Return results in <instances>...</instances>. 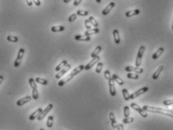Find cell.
I'll list each match as a JSON object with an SVG mask.
<instances>
[{
	"mask_svg": "<svg viewBox=\"0 0 173 130\" xmlns=\"http://www.w3.org/2000/svg\"><path fill=\"white\" fill-rule=\"evenodd\" d=\"M134 121V118L133 117H124V119L123 120V123L124 124H128V123H131Z\"/></svg>",
	"mask_w": 173,
	"mask_h": 130,
	"instance_id": "36",
	"label": "cell"
},
{
	"mask_svg": "<svg viewBox=\"0 0 173 130\" xmlns=\"http://www.w3.org/2000/svg\"><path fill=\"white\" fill-rule=\"evenodd\" d=\"M78 15H79V16H86V15H88V11H83V10H78L77 11V13H76Z\"/></svg>",
	"mask_w": 173,
	"mask_h": 130,
	"instance_id": "37",
	"label": "cell"
},
{
	"mask_svg": "<svg viewBox=\"0 0 173 130\" xmlns=\"http://www.w3.org/2000/svg\"><path fill=\"white\" fill-rule=\"evenodd\" d=\"M130 114V110L129 106L126 105L124 106V117H129Z\"/></svg>",
	"mask_w": 173,
	"mask_h": 130,
	"instance_id": "33",
	"label": "cell"
},
{
	"mask_svg": "<svg viewBox=\"0 0 173 130\" xmlns=\"http://www.w3.org/2000/svg\"><path fill=\"white\" fill-rule=\"evenodd\" d=\"M36 82L38 83V84H40L42 85H47V81L45 80V79H43V78H36Z\"/></svg>",
	"mask_w": 173,
	"mask_h": 130,
	"instance_id": "28",
	"label": "cell"
},
{
	"mask_svg": "<svg viewBox=\"0 0 173 130\" xmlns=\"http://www.w3.org/2000/svg\"><path fill=\"white\" fill-rule=\"evenodd\" d=\"M163 52H164V48L163 47H159V49L153 54L152 59L153 60H157L162 55V53H163Z\"/></svg>",
	"mask_w": 173,
	"mask_h": 130,
	"instance_id": "18",
	"label": "cell"
},
{
	"mask_svg": "<svg viewBox=\"0 0 173 130\" xmlns=\"http://www.w3.org/2000/svg\"><path fill=\"white\" fill-rule=\"evenodd\" d=\"M40 130H44V129H40Z\"/></svg>",
	"mask_w": 173,
	"mask_h": 130,
	"instance_id": "50",
	"label": "cell"
},
{
	"mask_svg": "<svg viewBox=\"0 0 173 130\" xmlns=\"http://www.w3.org/2000/svg\"><path fill=\"white\" fill-rule=\"evenodd\" d=\"M148 87H142V88L138 89L137 91H135V92H134L133 93L130 94V99H134L139 97V96H141L142 94H143V93L148 92Z\"/></svg>",
	"mask_w": 173,
	"mask_h": 130,
	"instance_id": "4",
	"label": "cell"
},
{
	"mask_svg": "<svg viewBox=\"0 0 173 130\" xmlns=\"http://www.w3.org/2000/svg\"><path fill=\"white\" fill-rule=\"evenodd\" d=\"M96 2L97 3H100V2H102V0H96Z\"/></svg>",
	"mask_w": 173,
	"mask_h": 130,
	"instance_id": "48",
	"label": "cell"
},
{
	"mask_svg": "<svg viewBox=\"0 0 173 130\" xmlns=\"http://www.w3.org/2000/svg\"><path fill=\"white\" fill-rule=\"evenodd\" d=\"M32 97L34 100H37L39 99V92L37 88L36 89H32Z\"/></svg>",
	"mask_w": 173,
	"mask_h": 130,
	"instance_id": "32",
	"label": "cell"
},
{
	"mask_svg": "<svg viewBox=\"0 0 173 130\" xmlns=\"http://www.w3.org/2000/svg\"><path fill=\"white\" fill-rule=\"evenodd\" d=\"M102 50V47L101 46H97L96 47V49L93 51V53H91V57L92 58H94V57H97V56H99V52Z\"/></svg>",
	"mask_w": 173,
	"mask_h": 130,
	"instance_id": "25",
	"label": "cell"
},
{
	"mask_svg": "<svg viewBox=\"0 0 173 130\" xmlns=\"http://www.w3.org/2000/svg\"><path fill=\"white\" fill-rule=\"evenodd\" d=\"M109 120L111 121V126L114 129H116L117 128L118 126V124L116 121V119H115V116L113 112H110L109 113Z\"/></svg>",
	"mask_w": 173,
	"mask_h": 130,
	"instance_id": "13",
	"label": "cell"
},
{
	"mask_svg": "<svg viewBox=\"0 0 173 130\" xmlns=\"http://www.w3.org/2000/svg\"><path fill=\"white\" fill-rule=\"evenodd\" d=\"M82 1H83V0H75L74 2H73V5H75V6L79 5V4H80Z\"/></svg>",
	"mask_w": 173,
	"mask_h": 130,
	"instance_id": "42",
	"label": "cell"
},
{
	"mask_svg": "<svg viewBox=\"0 0 173 130\" xmlns=\"http://www.w3.org/2000/svg\"><path fill=\"white\" fill-rule=\"evenodd\" d=\"M71 67H72V65H69V64H68V65L65 66V68H63L61 71H60L59 72H57V74H56V75H55V78H57V79H60L64 74H65L70 68H71Z\"/></svg>",
	"mask_w": 173,
	"mask_h": 130,
	"instance_id": "10",
	"label": "cell"
},
{
	"mask_svg": "<svg viewBox=\"0 0 173 130\" xmlns=\"http://www.w3.org/2000/svg\"><path fill=\"white\" fill-rule=\"evenodd\" d=\"M84 68H85V66L84 65H80L79 66H78V67H76L72 71V75H73V76H75V75H78L81 71H82L84 69Z\"/></svg>",
	"mask_w": 173,
	"mask_h": 130,
	"instance_id": "19",
	"label": "cell"
},
{
	"mask_svg": "<svg viewBox=\"0 0 173 130\" xmlns=\"http://www.w3.org/2000/svg\"><path fill=\"white\" fill-rule=\"evenodd\" d=\"M132 130H134V129H132Z\"/></svg>",
	"mask_w": 173,
	"mask_h": 130,
	"instance_id": "51",
	"label": "cell"
},
{
	"mask_svg": "<svg viewBox=\"0 0 173 130\" xmlns=\"http://www.w3.org/2000/svg\"><path fill=\"white\" fill-rule=\"evenodd\" d=\"M7 40L10 42H18L19 39L17 37V36H14V35H8L7 37Z\"/></svg>",
	"mask_w": 173,
	"mask_h": 130,
	"instance_id": "30",
	"label": "cell"
},
{
	"mask_svg": "<svg viewBox=\"0 0 173 130\" xmlns=\"http://www.w3.org/2000/svg\"><path fill=\"white\" fill-rule=\"evenodd\" d=\"M145 51V46H141L139 47V50L138 51V54H137V57H136V60H135V65L137 67H139L141 65V63H142V57L144 55V53Z\"/></svg>",
	"mask_w": 173,
	"mask_h": 130,
	"instance_id": "2",
	"label": "cell"
},
{
	"mask_svg": "<svg viewBox=\"0 0 173 130\" xmlns=\"http://www.w3.org/2000/svg\"><path fill=\"white\" fill-rule=\"evenodd\" d=\"M73 78H74V76H73L72 74H70V75H67L65 78H63V79H62V80H60V81L58 82V85H59L60 87L63 86L64 84H67L68 81H71Z\"/></svg>",
	"mask_w": 173,
	"mask_h": 130,
	"instance_id": "12",
	"label": "cell"
},
{
	"mask_svg": "<svg viewBox=\"0 0 173 130\" xmlns=\"http://www.w3.org/2000/svg\"><path fill=\"white\" fill-rule=\"evenodd\" d=\"M2 81H3V76H0V84H2Z\"/></svg>",
	"mask_w": 173,
	"mask_h": 130,
	"instance_id": "46",
	"label": "cell"
},
{
	"mask_svg": "<svg viewBox=\"0 0 173 130\" xmlns=\"http://www.w3.org/2000/svg\"><path fill=\"white\" fill-rule=\"evenodd\" d=\"M72 1H73V0H63V2H65V3H68V2H72ZM75 1V0H74Z\"/></svg>",
	"mask_w": 173,
	"mask_h": 130,
	"instance_id": "47",
	"label": "cell"
},
{
	"mask_svg": "<svg viewBox=\"0 0 173 130\" xmlns=\"http://www.w3.org/2000/svg\"><path fill=\"white\" fill-rule=\"evenodd\" d=\"M53 123H54V117L53 116L48 117L47 120V126L48 128H51L53 126Z\"/></svg>",
	"mask_w": 173,
	"mask_h": 130,
	"instance_id": "29",
	"label": "cell"
},
{
	"mask_svg": "<svg viewBox=\"0 0 173 130\" xmlns=\"http://www.w3.org/2000/svg\"><path fill=\"white\" fill-rule=\"evenodd\" d=\"M99 60H100V57H99V56H97V57H94V58H93V60H91V61L87 64V65H85V68H84V69L86 70V71H88V70H90L93 65H95L96 64H97L99 62Z\"/></svg>",
	"mask_w": 173,
	"mask_h": 130,
	"instance_id": "7",
	"label": "cell"
},
{
	"mask_svg": "<svg viewBox=\"0 0 173 130\" xmlns=\"http://www.w3.org/2000/svg\"><path fill=\"white\" fill-rule=\"evenodd\" d=\"M127 77L128 78H130V79H135V80H137V79H139V75H138V74H135V73H128L127 75Z\"/></svg>",
	"mask_w": 173,
	"mask_h": 130,
	"instance_id": "31",
	"label": "cell"
},
{
	"mask_svg": "<svg viewBox=\"0 0 173 130\" xmlns=\"http://www.w3.org/2000/svg\"><path fill=\"white\" fill-rule=\"evenodd\" d=\"M102 68H103V63H102L99 62V63H97L96 68V73H98V74H99V73L102 71Z\"/></svg>",
	"mask_w": 173,
	"mask_h": 130,
	"instance_id": "35",
	"label": "cell"
},
{
	"mask_svg": "<svg viewBox=\"0 0 173 130\" xmlns=\"http://www.w3.org/2000/svg\"><path fill=\"white\" fill-rule=\"evenodd\" d=\"M140 14V11L139 9H135V10H132V11H127L125 13V15L127 17H131L132 16H135V15H138Z\"/></svg>",
	"mask_w": 173,
	"mask_h": 130,
	"instance_id": "20",
	"label": "cell"
},
{
	"mask_svg": "<svg viewBox=\"0 0 173 130\" xmlns=\"http://www.w3.org/2000/svg\"><path fill=\"white\" fill-rule=\"evenodd\" d=\"M26 2L27 5L29 6H32V3H33V1L32 0H26Z\"/></svg>",
	"mask_w": 173,
	"mask_h": 130,
	"instance_id": "44",
	"label": "cell"
},
{
	"mask_svg": "<svg viewBox=\"0 0 173 130\" xmlns=\"http://www.w3.org/2000/svg\"><path fill=\"white\" fill-rule=\"evenodd\" d=\"M122 93H123L124 100L125 101H129L130 99V94L129 93L128 90L127 89H122Z\"/></svg>",
	"mask_w": 173,
	"mask_h": 130,
	"instance_id": "27",
	"label": "cell"
},
{
	"mask_svg": "<svg viewBox=\"0 0 173 130\" xmlns=\"http://www.w3.org/2000/svg\"><path fill=\"white\" fill-rule=\"evenodd\" d=\"M104 76L105 78L107 79V80H109L111 78V74H110V71L108 70H106L105 72H104Z\"/></svg>",
	"mask_w": 173,
	"mask_h": 130,
	"instance_id": "41",
	"label": "cell"
},
{
	"mask_svg": "<svg viewBox=\"0 0 173 130\" xmlns=\"http://www.w3.org/2000/svg\"><path fill=\"white\" fill-rule=\"evenodd\" d=\"M24 53H25V50L23 48H21L18 51V57H17V59L15 60V62L14 63V67H18L19 65H21L22 61V59L24 56Z\"/></svg>",
	"mask_w": 173,
	"mask_h": 130,
	"instance_id": "5",
	"label": "cell"
},
{
	"mask_svg": "<svg viewBox=\"0 0 173 130\" xmlns=\"http://www.w3.org/2000/svg\"><path fill=\"white\" fill-rule=\"evenodd\" d=\"M113 35H114V42L115 44H118L120 42V35H119V32L117 29H114L113 30Z\"/></svg>",
	"mask_w": 173,
	"mask_h": 130,
	"instance_id": "21",
	"label": "cell"
},
{
	"mask_svg": "<svg viewBox=\"0 0 173 130\" xmlns=\"http://www.w3.org/2000/svg\"><path fill=\"white\" fill-rule=\"evenodd\" d=\"M125 71H128V72L129 71H134V72H135L137 74H142L144 71L142 68L137 67V66H135V67H134V66H127L125 68Z\"/></svg>",
	"mask_w": 173,
	"mask_h": 130,
	"instance_id": "8",
	"label": "cell"
},
{
	"mask_svg": "<svg viewBox=\"0 0 173 130\" xmlns=\"http://www.w3.org/2000/svg\"><path fill=\"white\" fill-rule=\"evenodd\" d=\"M172 30H173V21H172Z\"/></svg>",
	"mask_w": 173,
	"mask_h": 130,
	"instance_id": "49",
	"label": "cell"
},
{
	"mask_svg": "<svg viewBox=\"0 0 173 130\" xmlns=\"http://www.w3.org/2000/svg\"><path fill=\"white\" fill-rule=\"evenodd\" d=\"M77 16H78V14H72L69 17H68V22H73L74 21H75V20H76Z\"/></svg>",
	"mask_w": 173,
	"mask_h": 130,
	"instance_id": "39",
	"label": "cell"
},
{
	"mask_svg": "<svg viewBox=\"0 0 173 130\" xmlns=\"http://www.w3.org/2000/svg\"><path fill=\"white\" fill-rule=\"evenodd\" d=\"M89 21H90L91 24H92L95 28H98L99 23H97V21H96V19H95L93 17H89Z\"/></svg>",
	"mask_w": 173,
	"mask_h": 130,
	"instance_id": "34",
	"label": "cell"
},
{
	"mask_svg": "<svg viewBox=\"0 0 173 130\" xmlns=\"http://www.w3.org/2000/svg\"><path fill=\"white\" fill-rule=\"evenodd\" d=\"M164 69V66L163 65H160V66H159L158 67V68L156 70V71L153 74V75H152V78L153 79V80H157L158 78H159V76H160V75L161 74V72L163 71V70Z\"/></svg>",
	"mask_w": 173,
	"mask_h": 130,
	"instance_id": "16",
	"label": "cell"
},
{
	"mask_svg": "<svg viewBox=\"0 0 173 130\" xmlns=\"http://www.w3.org/2000/svg\"><path fill=\"white\" fill-rule=\"evenodd\" d=\"M114 80L112 79V78L111 79L108 80V87H109V92L110 95L111 96H116V89H115V87L114 84Z\"/></svg>",
	"mask_w": 173,
	"mask_h": 130,
	"instance_id": "9",
	"label": "cell"
},
{
	"mask_svg": "<svg viewBox=\"0 0 173 130\" xmlns=\"http://www.w3.org/2000/svg\"><path fill=\"white\" fill-rule=\"evenodd\" d=\"M84 24H85V27H86L87 29H91L92 28V24H91V23H90V21H89V19L88 20H85V21H84Z\"/></svg>",
	"mask_w": 173,
	"mask_h": 130,
	"instance_id": "38",
	"label": "cell"
},
{
	"mask_svg": "<svg viewBox=\"0 0 173 130\" xmlns=\"http://www.w3.org/2000/svg\"><path fill=\"white\" fill-rule=\"evenodd\" d=\"M31 99H32V97H31L30 96H27L21 99H19V100L17 102V105H18V106H22V105H23L24 104L28 103L29 102H30Z\"/></svg>",
	"mask_w": 173,
	"mask_h": 130,
	"instance_id": "14",
	"label": "cell"
},
{
	"mask_svg": "<svg viewBox=\"0 0 173 130\" xmlns=\"http://www.w3.org/2000/svg\"><path fill=\"white\" fill-rule=\"evenodd\" d=\"M32 1H33V2L35 3V5L36 6H40L41 5V2L39 0H32Z\"/></svg>",
	"mask_w": 173,
	"mask_h": 130,
	"instance_id": "43",
	"label": "cell"
},
{
	"mask_svg": "<svg viewBox=\"0 0 173 130\" xmlns=\"http://www.w3.org/2000/svg\"><path fill=\"white\" fill-rule=\"evenodd\" d=\"M115 6V3L114 2H110L109 4H108V5L103 9V11H102V15H104V16H106V15H107L108 13L112 10V8H114Z\"/></svg>",
	"mask_w": 173,
	"mask_h": 130,
	"instance_id": "11",
	"label": "cell"
},
{
	"mask_svg": "<svg viewBox=\"0 0 173 130\" xmlns=\"http://www.w3.org/2000/svg\"><path fill=\"white\" fill-rule=\"evenodd\" d=\"M99 32V29L98 28H94V29H88L86 30V32H84V35H93V34H96Z\"/></svg>",
	"mask_w": 173,
	"mask_h": 130,
	"instance_id": "23",
	"label": "cell"
},
{
	"mask_svg": "<svg viewBox=\"0 0 173 130\" xmlns=\"http://www.w3.org/2000/svg\"><path fill=\"white\" fill-rule=\"evenodd\" d=\"M53 107H54V105H53V104H49L45 108H44V110H42V112L41 113V114L39 116V117L37 118V120H43L44 118L45 117V116L52 110V108H53Z\"/></svg>",
	"mask_w": 173,
	"mask_h": 130,
	"instance_id": "6",
	"label": "cell"
},
{
	"mask_svg": "<svg viewBox=\"0 0 173 130\" xmlns=\"http://www.w3.org/2000/svg\"><path fill=\"white\" fill-rule=\"evenodd\" d=\"M117 130H124V125L123 124H118V126H117Z\"/></svg>",
	"mask_w": 173,
	"mask_h": 130,
	"instance_id": "45",
	"label": "cell"
},
{
	"mask_svg": "<svg viewBox=\"0 0 173 130\" xmlns=\"http://www.w3.org/2000/svg\"><path fill=\"white\" fill-rule=\"evenodd\" d=\"M142 108L144 109L146 112L160 114H163V115L171 117L173 118V110H172L162 108H157V107H152V106H148V105H144L142 107Z\"/></svg>",
	"mask_w": 173,
	"mask_h": 130,
	"instance_id": "1",
	"label": "cell"
},
{
	"mask_svg": "<svg viewBox=\"0 0 173 130\" xmlns=\"http://www.w3.org/2000/svg\"><path fill=\"white\" fill-rule=\"evenodd\" d=\"M42 109L41 108H38L36 111H34L32 114H31V115L29 117V119L30 120H34L35 119H36V118H38L39 117V116L41 114V113L42 112Z\"/></svg>",
	"mask_w": 173,
	"mask_h": 130,
	"instance_id": "15",
	"label": "cell"
},
{
	"mask_svg": "<svg viewBox=\"0 0 173 130\" xmlns=\"http://www.w3.org/2000/svg\"><path fill=\"white\" fill-rule=\"evenodd\" d=\"M163 104L164 105H166V106H169V105H173V99H169V100H164Z\"/></svg>",
	"mask_w": 173,
	"mask_h": 130,
	"instance_id": "40",
	"label": "cell"
},
{
	"mask_svg": "<svg viewBox=\"0 0 173 130\" xmlns=\"http://www.w3.org/2000/svg\"><path fill=\"white\" fill-rule=\"evenodd\" d=\"M67 65H68V64H67V60H63V61H62V62H61L59 65L56 67L55 71H57V72H59L60 71H61V68H65V66H66Z\"/></svg>",
	"mask_w": 173,
	"mask_h": 130,
	"instance_id": "26",
	"label": "cell"
},
{
	"mask_svg": "<svg viewBox=\"0 0 173 130\" xmlns=\"http://www.w3.org/2000/svg\"><path fill=\"white\" fill-rule=\"evenodd\" d=\"M111 78H112V79L114 80V81H115L117 84H118L119 85H124V81H123V80L120 78H119L116 74H113L112 75V76H111Z\"/></svg>",
	"mask_w": 173,
	"mask_h": 130,
	"instance_id": "22",
	"label": "cell"
},
{
	"mask_svg": "<svg viewBox=\"0 0 173 130\" xmlns=\"http://www.w3.org/2000/svg\"><path fill=\"white\" fill-rule=\"evenodd\" d=\"M65 28L63 26H54L51 27V31L53 32H63L64 31Z\"/></svg>",
	"mask_w": 173,
	"mask_h": 130,
	"instance_id": "24",
	"label": "cell"
},
{
	"mask_svg": "<svg viewBox=\"0 0 173 130\" xmlns=\"http://www.w3.org/2000/svg\"><path fill=\"white\" fill-rule=\"evenodd\" d=\"M130 107L132 108V109H134L135 110H136L142 117H144V118H145V117H148V114H147V112L144 110V109L142 108H141V107H139L137 104H135V103H131V105H130Z\"/></svg>",
	"mask_w": 173,
	"mask_h": 130,
	"instance_id": "3",
	"label": "cell"
},
{
	"mask_svg": "<svg viewBox=\"0 0 173 130\" xmlns=\"http://www.w3.org/2000/svg\"><path fill=\"white\" fill-rule=\"evenodd\" d=\"M75 39L78 42H88L90 40V37L88 35H77L75 36Z\"/></svg>",
	"mask_w": 173,
	"mask_h": 130,
	"instance_id": "17",
	"label": "cell"
}]
</instances>
